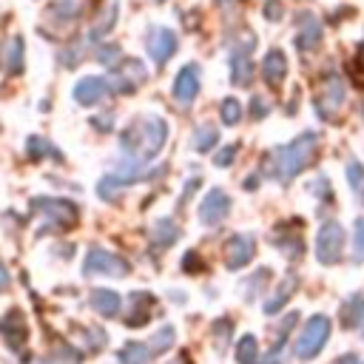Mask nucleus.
Masks as SVG:
<instances>
[{"mask_svg":"<svg viewBox=\"0 0 364 364\" xmlns=\"http://www.w3.org/2000/svg\"><path fill=\"white\" fill-rule=\"evenodd\" d=\"M284 74H287V57H284V51L270 48L264 54V60H262V77L270 85H282L284 82Z\"/></svg>","mask_w":364,"mask_h":364,"instance_id":"dca6fc26","label":"nucleus"},{"mask_svg":"<svg viewBox=\"0 0 364 364\" xmlns=\"http://www.w3.org/2000/svg\"><path fill=\"white\" fill-rule=\"evenodd\" d=\"M154 358V350L142 341H128L122 350H119V361L122 364H148Z\"/></svg>","mask_w":364,"mask_h":364,"instance_id":"aec40b11","label":"nucleus"},{"mask_svg":"<svg viewBox=\"0 0 364 364\" xmlns=\"http://www.w3.org/2000/svg\"><path fill=\"white\" fill-rule=\"evenodd\" d=\"M171 91H173V100H176V102H182V105L193 102L196 94H199V65H196V63L182 65L179 74H176V80H173V88H171Z\"/></svg>","mask_w":364,"mask_h":364,"instance_id":"9b49d317","label":"nucleus"},{"mask_svg":"<svg viewBox=\"0 0 364 364\" xmlns=\"http://www.w3.org/2000/svg\"><path fill=\"white\" fill-rule=\"evenodd\" d=\"M97 60H100L102 65H114V63L119 60V48H117V46H102V48L97 51Z\"/></svg>","mask_w":364,"mask_h":364,"instance_id":"f704fd0d","label":"nucleus"},{"mask_svg":"<svg viewBox=\"0 0 364 364\" xmlns=\"http://www.w3.org/2000/svg\"><path fill=\"white\" fill-rule=\"evenodd\" d=\"M171 341H173V327H168V324H165V327H159V330L151 336V344H148V347H151V350H154V355H156V353L168 350V347H171Z\"/></svg>","mask_w":364,"mask_h":364,"instance_id":"c85d7f7f","label":"nucleus"},{"mask_svg":"<svg viewBox=\"0 0 364 364\" xmlns=\"http://www.w3.org/2000/svg\"><path fill=\"white\" fill-rule=\"evenodd\" d=\"M296 284H299V279H296V273H287V279L279 284V290L273 293V299H267L264 301V313H276L287 299H290V293L296 290Z\"/></svg>","mask_w":364,"mask_h":364,"instance_id":"4be33fe9","label":"nucleus"},{"mask_svg":"<svg viewBox=\"0 0 364 364\" xmlns=\"http://www.w3.org/2000/svg\"><path fill=\"white\" fill-rule=\"evenodd\" d=\"M119 304H122V301H119V296H117L114 290H102V287H100V290L91 293V307H94L102 318L117 316V313H119Z\"/></svg>","mask_w":364,"mask_h":364,"instance_id":"a211bd4d","label":"nucleus"},{"mask_svg":"<svg viewBox=\"0 0 364 364\" xmlns=\"http://www.w3.org/2000/svg\"><path fill=\"white\" fill-rule=\"evenodd\" d=\"M0 330H3V336H6V341H9V347L23 350V344H26V338H28V324H26V318H23L20 310H9L6 318L0 321Z\"/></svg>","mask_w":364,"mask_h":364,"instance_id":"ddd939ff","label":"nucleus"},{"mask_svg":"<svg viewBox=\"0 0 364 364\" xmlns=\"http://www.w3.org/2000/svg\"><path fill=\"white\" fill-rule=\"evenodd\" d=\"M216 128L213 125H196L193 128V136H191V142H193V151H199V154H205V151H210L213 145H216Z\"/></svg>","mask_w":364,"mask_h":364,"instance_id":"b1692460","label":"nucleus"},{"mask_svg":"<svg viewBox=\"0 0 364 364\" xmlns=\"http://www.w3.org/2000/svg\"><path fill=\"white\" fill-rule=\"evenodd\" d=\"M80 6H82V0H57L54 14H57V17H74V14L80 11Z\"/></svg>","mask_w":364,"mask_h":364,"instance_id":"72a5a7b5","label":"nucleus"},{"mask_svg":"<svg viewBox=\"0 0 364 364\" xmlns=\"http://www.w3.org/2000/svg\"><path fill=\"white\" fill-rule=\"evenodd\" d=\"M9 284V273H6V267H3V262H0V290Z\"/></svg>","mask_w":364,"mask_h":364,"instance_id":"a19ab883","label":"nucleus"},{"mask_svg":"<svg viewBox=\"0 0 364 364\" xmlns=\"http://www.w3.org/2000/svg\"><path fill=\"white\" fill-rule=\"evenodd\" d=\"M9 71H14V74L23 71V40L20 37H14L9 43Z\"/></svg>","mask_w":364,"mask_h":364,"instance_id":"c756f323","label":"nucleus"},{"mask_svg":"<svg viewBox=\"0 0 364 364\" xmlns=\"http://www.w3.org/2000/svg\"><path fill=\"white\" fill-rule=\"evenodd\" d=\"M233 156H236V145H225V148L216 154V159H213V162H216L219 168H228V165L233 162Z\"/></svg>","mask_w":364,"mask_h":364,"instance_id":"e433bc0d","label":"nucleus"},{"mask_svg":"<svg viewBox=\"0 0 364 364\" xmlns=\"http://www.w3.org/2000/svg\"><path fill=\"white\" fill-rule=\"evenodd\" d=\"M353 259L355 262H364V219H355V228H353Z\"/></svg>","mask_w":364,"mask_h":364,"instance_id":"7c9ffc66","label":"nucleus"},{"mask_svg":"<svg viewBox=\"0 0 364 364\" xmlns=\"http://www.w3.org/2000/svg\"><path fill=\"white\" fill-rule=\"evenodd\" d=\"M347 179H350L353 193H358V191H361V185H364V165L353 159V162L347 165Z\"/></svg>","mask_w":364,"mask_h":364,"instance_id":"2f4dec72","label":"nucleus"},{"mask_svg":"<svg viewBox=\"0 0 364 364\" xmlns=\"http://www.w3.org/2000/svg\"><path fill=\"white\" fill-rule=\"evenodd\" d=\"M105 94H108V82L100 80V77H82V80L74 85V100H77L80 105H94V102H100Z\"/></svg>","mask_w":364,"mask_h":364,"instance_id":"4468645a","label":"nucleus"},{"mask_svg":"<svg viewBox=\"0 0 364 364\" xmlns=\"http://www.w3.org/2000/svg\"><path fill=\"white\" fill-rule=\"evenodd\" d=\"M344 250V230L338 222H324L316 236V256L321 264H336Z\"/></svg>","mask_w":364,"mask_h":364,"instance_id":"423d86ee","label":"nucleus"},{"mask_svg":"<svg viewBox=\"0 0 364 364\" xmlns=\"http://www.w3.org/2000/svg\"><path fill=\"white\" fill-rule=\"evenodd\" d=\"M316 151H318V136H316V131L299 134L293 142L276 148V154H273V176L282 179V182H290L293 176H299V173L307 168V162H313Z\"/></svg>","mask_w":364,"mask_h":364,"instance_id":"f03ea898","label":"nucleus"},{"mask_svg":"<svg viewBox=\"0 0 364 364\" xmlns=\"http://www.w3.org/2000/svg\"><path fill=\"white\" fill-rule=\"evenodd\" d=\"M336 364H361V361H358V355H355V353H347V355H341Z\"/></svg>","mask_w":364,"mask_h":364,"instance_id":"ea45409f","label":"nucleus"},{"mask_svg":"<svg viewBox=\"0 0 364 364\" xmlns=\"http://www.w3.org/2000/svg\"><path fill=\"white\" fill-rule=\"evenodd\" d=\"M262 11H264V17H267L270 23H276V20H279V17L284 14V9H282V3H279V0H267Z\"/></svg>","mask_w":364,"mask_h":364,"instance_id":"c9c22d12","label":"nucleus"},{"mask_svg":"<svg viewBox=\"0 0 364 364\" xmlns=\"http://www.w3.org/2000/svg\"><path fill=\"white\" fill-rule=\"evenodd\" d=\"M264 114H267V102H264L262 97H253V114H250V117H253V119H262Z\"/></svg>","mask_w":364,"mask_h":364,"instance_id":"58836bf2","label":"nucleus"},{"mask_svg":"<svg viewBox=\"0 0 364 364\" xmlns=\"http://www.w3.org/2000/svg\"><path fill=\"white\" fill-rule=\"evenodd\" d=\"M145 80H148V68H145L139 60H128V63H122V68H117L105 82H108V88H114V91H119V94H134Z\"/></svg>","mask_w":364,"mask_h":364,"instance_id":"0eeeda50","label":"nucleus"},{"mask_svg":"<svg viewBox=\"0 0 364 364\" xmlns=\"http://www.w3.org/2000/svg\"><path fill=\"white\" fill-rule=\"evenodd\" d=\"M151 239L156 242V247H165V245H171V242L179 239V228H176L171 219H159V222L151 228Z\"/></svg>","mask_w":364,"mask_h":364,"instance_id":"5701e85b","label":"nucleus"},{"mask_svg":"<svg viewBox=\"0 0 364 364\" xmlns=\"http://www.w3.org/2000/svg\"><path fill=\"white\" fill-rule=\"evenodd\" d=\"M230 65H233V71H230V80H233V85H250V80H253V65H250V60H247V51H236L233 54V60H230Z\"/></svg>","mask_w":364,"mask_h":364,"instance_id":"412c9836","label":"nucleus"},{"mask_svg":"<svg viewBox=\"0 0 364 364\" xmlns=\"http://www.w3.org/2000/svg\"><path fill=\"white\" fill-rule=\"evenodd\" d=\"M31 210L46 216V228H57V230H68L80 222V210L71 199H54V196H34L31 199Z\"/></svg>","mask_w":364,"mask_h":364,"instance_id":"7ed1b4c3","label":"nucleus"},{"mask_svg":"<svg viewBox=\"0 0 364 364\" xmlns=\"http://www.w3.org/2000/svg\"><path fill=\"white\" fill-rule=\"evenodd\" d=\"M262 364H282V341H276V347L262 358Z\"/></svg>","mask_w":364,"mask_h":364,"instance_id":"4c0bfd02","label":"nucleus"},{"mask_svg":"<svg viewBox=\"0 0 364 364\" xmlns=\"http://www.w3.org/2000/svg\"><path fill=\"white\" fill-rule=\"evenodd\" d=\"M253 253H256L253 236H247V233H233V236L228 239V245H225V264H228L230 270H239V267H245V264L253 259Z\"/></svg>","mask_w":364,"mask_h":364,"instance_id":"1a4fd4ad","label":"nucleus"},{"mask_svg":"<svg viewBox=\"0 0 364 364\" xmlns=\"http://www.w3.org/2000/svg\"><path fill=\"white\" fill-rule=\"evenodd\" d=\"M228 213H230V199H228V193H225L222 188L208 191L205 199H202V205H199V219H202V225H219Z\"/></svg>","mask_w":364,"mask_h":364,"instance_id":"9d476101","label":"nucleus"},{"mask_svg":"<svg viewBox=\"0 0 364 364\" xmlns=\"http://www.w3.org/2000/svg\"><path fill=\"white\" fill-rule=\"evenodd\" d=\"M321 43V26L313 14H301V28L296 34V46L304 51V48H316Z\"/></svg>","mask_w":364,"mask_h":364,"instance_id":"f3484780","label":"nucleus"},{"mask_svg":"<svg viewBox=\"0 0 364 364\" xmlns=\"http://www.w3.org/2000/svg\"><path fill=\"white\" fill-rule=\"evenodd\" d=\"M26 148H28V156H31L34 162H37V159H43V156H54V159H60V156H63V154H60L48 139H43V136H31Z\"/></svg>","mask_w":364,"mask_h":364,"instance_id":"a878e982","label":"nucleus"},{"mask_svg":"<svg viewBox=\"0 0 364 364\" xmlns=\"http://www.w3.org/2000/svg\"><path fill=\"white\" fill-rule=\"evenodd\" d=\"M151 304H154L151 293H131V296H128V307H125V318H122V321H125L128 327H142V324L148 321Z\"/></svg>","mask_w":364,"mask_h":364,"instance_id":"2eb2a0df","label":"nucleus"},{"mask_svg":"<svg viewBox=\"0 0 364 364\" xmlns=\"http://www.w3.org/2000/svg\"><path fill=\"white\" fill-rule=\"evenodd\" d=\"M327 338H330V318L321 316V313L307 318V324H304V330H301V336L296 341V358L307 361V358L318 355Z\"/></svg>","mask_w":364,"mask_h":364,"instance_id":"20e7f679","label":"nucleus"},{"mask_svg":"<svg viewBox=\"0 0 364 364\" xmlns=\"http://www.w3.org/2000/svg\"><path fill=\"white\" fill-rule=\"evenodd\" d=\"M82 273H85V276H125V273H128V262L119 259V256L111 253V250L91 247V250L85 253Z\"/></svg>","mask_w":364,"mask_h":364,"instance_id":"39448f33","label":"nucleus"},{"mask_svg":"<svg viewBox=\"0 0 364 364\" xmlns=\"http://www.w3.org/2000/svg\"><path fill=\"white\" fill-rule=\"evenodd\" d=\"M344 82L333 74V77H327L324 80V85H321V91L316 94V111L321 114V117H330V114H336L338 111V105L344 102Z\"/></svg>","mask_w":364,"mask_h":364,"instance_id":"f8f14e48","label":"nucleus"},{"mask_svg":"<svg viewBox=\"0 0 364 364\" xmlns=\"http://www.w3.org/2000/svg\"><path fill=\"white\" fill-rule=\"evenodd\" d=\"M341 321H344L347 330L364 327V296H353V299L341 307Z\"/></svg>","mask_w":364,"mask_h":364,"instance_id":"6ab92c4d","label":"nucleus"},{"mask_svg":"<svg viewBox=\"0 0 364 364\" xmlns=\"http://www.w3.org/2000/svg\"><path fill=\"white\" fill-rule=\"evenodd\" d=\"M236 361L239 364H259V344L253 336H242L236 341Z\"/></svg>","mask_w":364,"mask_h":364,"instance_id":"393cba45","label":"nucleus"},{"mask_svg":"<svg viewBox=\"0 0 364 364\" xmlns=\"http://www.w3.org/2000/svg\"><path fill=\"white\" fill-rule=\"evenodd\" d=\"M122 185H131V182H128L125 176H105V179H100L97 193H100L102 199H114V196H117V191H119Z\"/></svg>","mask_w":364,"mask_h":364,"instance_id":"cd10ccee","label":"nucleus"},{"mask_svg":"<svg viewBox=\"0 0 364 364\" xmlns=\"http://www.w3.org/2000/svg\"><path fill=\"white\" fill-rule=\"evenodd\" d=\"M145 48H148L151 60L156 65H162L176 51V34L171 28H165V26H151L148 34H145Z\"/></svg>","mask_w":364,"mask_h":364,"instance_id":"6e6552de","label":"nucleus"},{"mask_svg":"<svg viewBox=\"0 0 364 364\" xmlns=\"http://www.w3.org/2000/svg\"><path fill=\"white\" fill-rule=\"evenodd\" d=\"M213 338H216V350L225 353V344L230 338V321H216L213 324Z\"/></svg>","mask_w":364,"mask_h":364,"instance_id":"473e14b6","label":"nucleus"},{"mask_svg":"<svg viewBox=\"0 0 364 364\" xmlns=\"http://www.w3.org/2000/svg\"><path fill=\"white\" fill-rule=\"evenodd\" d=\"M219 114H222V122L225 125H236L242 119V105L236 97H225L222 105H219Z\"/></svg>","mask_w":364,"mask_h":364,"instance_id":"bb28decb","label":"nucleus"},{"mask_svg":"<svg viewBox=\"0 0 364 364\" xmlns=\"http://www.w3.org/2000/svg\"><path fill=\"white\" fill-rule=\"evenodd\" d=\"M165 139H168V125H165V119L156 117V114H145V117L134 119V122L125 128L119 145L131 154V162H139V159H154V156L162 151Z\"/></svg>","mask_w":364,"mask_h":364,"instance_id":"f257e3e1","label":"nucleus"}]
</instances>
